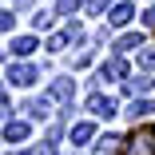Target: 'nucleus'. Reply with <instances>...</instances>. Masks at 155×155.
<instances>
[{"instance_id": "f257e3e1", "label": "nucleus", "mask_w": 155, "mask_h": 155, "mask_svg": "<svg viewBox=\"0 0 155 155\" xmlns=\"http://www.w3.org/2000/svg\"><path fill=\"white\" fill-rule=\"evenodd\" d=\"M127 155H155V131H135L131 139H127Z\"/></svg>"}, {"instance_id": "f03ea898", "label": "nucleus", "mask_w": 155, "mask_h": 155, "mask_svg": "<svg viewBox=\"0 0 155 155\" xmlns=\"http://www.w3.org/2000/svg\"><path fill=\"white\" fill-rule=\"evenodd\" d=\"M8 80H12L16 87H28V84L40 80V72H36L32 64H8Z\"/></svg>"}, {"instance_id": "7ed1b4c3", "label": "nucleus", "mask_w": 155, "mask_h": 155, "mask_svg": "<svg viewBox=\"0 0 155 155\" xmlns=\"http://www.w3.org/2000/svg\"><path fill=\"white\" fill-rule=\"evenodd\" d=\"M72 96H76V84H72V80H52V87H48L44 100H48V104H68Z\"/></svg>"}, {"instance_id": "20e7f679", "label": "nucleus", "mask_w": 155, "mask_h": 155, "mask_svg": "<svg viewBox=\"0 0 155 155\" xmlns=\"http://www.w3.org/2000/svg\"><path fill=\"white\" fill-rule=\"evenodd\" d=\"M87 111H91V115H100V119H111V115H115V100H111V96H100V91H96V96L87 100Z\"/></svg>"}, {"instance_id": "39448f33", "label": "nucleus", "mask_w": 155, "mask_h": 155, "mask_svg": "<svg viewBox=\"0 0 155 155\" xmlns=\"http://www.w3.org/2000/svg\"><path fill=\"white\" fill-rule=\"evenodd\" d=\"M123 72H127V64H123V60H119V56H111V60H107V64L100 68V84H111V80H119Z\"/></svg>"}, {"instance_id": "423d86ee", "label": "nucleus", "mask_w": 155, "mask_h": 155, "mask_svg": "<svg viewBox=\"0 0 155 155\" xmlns=\"http://www.w3.org/2000/svg\"><path fill=\"white\" fill-rule=\"evenodd\" d=\"M4 139H8V143H20V139H28V123H24V119H12V123H4Z\"/></svg>"}, {"instance_id": "0eeeda50", "label": "nucleus", "mask_w": 155, "mask_h": 155, "mask_svg": "<svg viewBox=\"0 0 155 155\" xmlns=\"http://www.w3.org/2000/svg\"><path fill=\"white\" fill-rule=\"evenodd\" d=\"M123 91H127V96H147V91H151V80L147 76H131L127 84H123Z\"/></svg>"}, {"instance_id": "6e6552de", "label": "nucleus", "mask_w": 155, "mask_h": 155, "mask_svg": "<svg viewBox=\"0 0 155 155\" xmlns=\"http://www.w3.org/2000/svg\"><path fill=\"white\" fill-rule=\"evenodd\" d=\"M127 115H131V119L139 123V119H147V115H155V104H151V100H139V96H135V104H131V111H127Z\"/></svg>"}, {"instance_id": "1a4fd4ad", "label": "nucleus", "mask_w": 155, "mask_h": 155, "mask_svg": "<svg viewBox=\"0 0 155 155\" xmlns=\"http://www.w3.org/2000/svg\"><path fill=\"white\" fill-rule=\"evenodd\" d=\"M131 16H135V8H131V4H115V8H111V16H107V20H111V24H115V28H123V24H127V20H131Z\"/></svg>"}, {"instance_id": "9d476101", "label": "nucleus", "mask_w": 155, "mask_h": 155, "mask_svg": "<svg viewBox=\"0 0 155 155\" xmlns=\"http://www.w3.org/2000/svg\"><path fill=\"white\" fill-rule=\"evenodd\" d=\"M91 135H96V127H91V123H76V127H72V143H76V147L87 143Z\"/></svg>"}, {"instance_id": "9b49d317", "label": "nucleus", "mask_w": 155, "mask_h": 155, "mask_svg": "<svg viewBox=\"0 0 155 155\" xmlns=\"http://www.w3.org/2000/svg\"><path fill=\"white\" fill-rule=\"evenodd\" d=\"M12 52H16V56H32V52H36V40H32V36H16V40H12Z\"/></svg>"}, {"instance_id": "f8f14e48", "label": "nucleus", "mask_w": 155, "mask_h": 155, "mask_svg": "<svg viewBox=\"0 0 155 155\" xmlns=\"http://www.w3.org/2000/svg\"><path fill=\"white\" fill-rule=\"evenodd\" d=\"M115 48H119V52H135V48H143V36H139V32H127Z\"/></svg>"}, {"instance_id": "ddd939ff", "label": "nucleus", "mask_w": 155, "mask_h": 155, "mask_svg": "<svg viewBox=\"0 0 155 155\" xmlns=\"http://www.w3.org/2000/svg\"><path fill=\"white\" fill-rule=\"evenodd\" d=\"M56 12H60V16H72V12H80V0H60V4H56Z\"/></svg>"}, {"instance_id": "4468645a", "label": "nucleus", "mask_w": 155, "mask_h": 155, "mask_svg": "<svg viewBox=\"0 0 155 155\" xmlns=\"http://www.w3.org/2000/svg\"><path fill=\"white\" fill-rule=\"evenodd\" d=\"M68 40H72L68 32H60V36H48V52H60V48H64Z\"/></svg>"}, {"instance_id": "2eb2a0df", "label": "nucleus", "mask_w": 155, "mask_h": 155, "mask_svg": "<svg viewBox=\"0 0 155 155\" xmlns=\"http://www.w3.org/2000/svg\"><path fill=\"white\" fill-rule=\"evenodd\" d=\"M139 68H155V48L143 44V52H139Z\"/></svg>"}, {"instance_id": "dca6fc26", "label": "nucleus", "mask_w": 155, "mask_h": 155, "mask_svg": "<svg viewBox=\"0 0 155 155\" xmlns=\"http://www.w3.org/2000/svg\"><path fill=\"white\" fill-rule=\"evenodd\" d=\"M32 24H36V32H44V28H52V12H36V16H32Z\"/></svg>"}, {"instance_id": "f3484780", "label": "nucleus", "mask_w": 155, "mask_h": 155, "mask_svg": "<svg viewBox=\"0 0 155 155\" xmlns=\"http://www.w3.org/2000/svg\"><path fill=\"white\" fill-rule=\"evenodd\" d=\"M107 4H111V0H87V12L100 16V12H107Z\"/></svg>"}, {"instance_id": "a211bd4d", "label": "nucleus", "mask_w": 155, "mask_h": 155, "mask_svg": "<svg viewBox=\"0 0 155 155\" xmlns=\"http://www.w3.org/2000/svg\"><path fill=\"white\" fill-rule=\"evenodd\" d=\"M100 143H104V147H100V151H115V147H119V139H115V135H104V139H100Z\"/></svg>"}, {"instance_id": "6ab92c4d", "label": "nucleus", "mask_w": 155, "mask_h": 155, "mask_svg": "<svg viewBox=\"0 0 155 155\" xmlns=\"http://www.w3.org/2000/svg\"><path fill=\"white\" fill-rule=\"evenodd\" d=\"M12 20H16L12 12H0V32H8V28H12Z\"/></svg>"}, {"instance_id": "aec40b11", "label": "nucleus", "mask_w": 155, "mask_h": 155, "mask_svg": "<svg viewBox=\"0 0 155 155\" xmlns=\"http://www.w3.org/2000/svg\"><path fill=\"white\" fill-rule=\"evenodd\" d=\"M32 155H56V151H52V143H40V147H36Z\"/></svg>"}, {"instance_id": "412c9836", "label": "nucleus", "mask_w": 155, "mask_h": 155, "mask_svg": "<svg viewBox=\"0 0 155 155\" xmlns=\"http://www.w3.org/2000/svg\"><path fill=\"white\" fill-rule=\"evenodd\" d=\"M143 24H147V28H155V8H147V12H143Z\"/></svg>"}, {"instance_id": "4be33fe9", "label": "nucleus", "mask_w": 155, "mask_h": 155, "mask_svg": "<svg viewBox=\"0 0 155 155\" xmlns=\"http://www.w3.org/2000/svg\"><path fill=\"white\" fill-rule=\"evenodd\" d=\"M8 115V100H4V91H0V119Z\"/></svg>"}, {"instance_id": "5701e85b", "label": "nucleus", "mask_w": 155, "mask_h": 155, "mask_svg": "<svg viewBox=\"0 0 155 155\" xmlns=\"http://www.w3.org/2000/svg\"><path fill=\"white\" fill-rule=\"evenodd\" d=\"M12 155H24V151H12Z\"/></svg>"}, {"instance_id": "b1692460", "label": "nucleus", "mask_w": 155, "mask_h": 155, "mask_svg": "<svg viewBox=\"0 0 155 155\" xmlns=\"http://www.w3.org/2000/svg\"><path fill=\"white\" fill-rule=\"evenodd\" d=\"M100 155H107V151H100Z\"/></svg>"}]
</instances>
